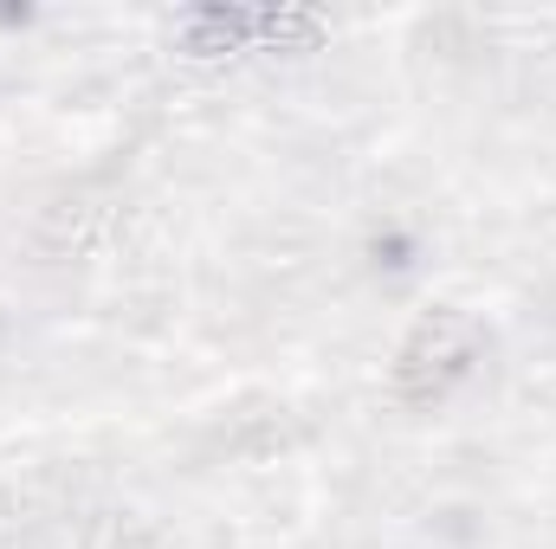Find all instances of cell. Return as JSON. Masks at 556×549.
I'll use <instances>...</instances> for the list:
<instances>
[{"label": "cell", "mask_w": 556, "mask_h": 549, "mask_svg": "<svg viewBox=\"0 0 556 549\" xmlns=\"http://www.w3.org/2000/svg\"><path fill=\"white\" fill-rule=\"evenodd\" d=\"M472 356H479V323L466 310L420 317L415 330H408V343H402V356H395V395L408 408H433L440 395H453L466 382Z\"/></svg>", "instance_id": "obj_1"}]
</instances>
